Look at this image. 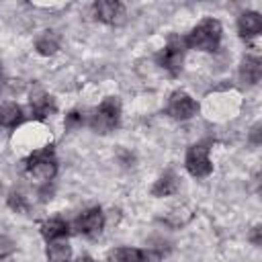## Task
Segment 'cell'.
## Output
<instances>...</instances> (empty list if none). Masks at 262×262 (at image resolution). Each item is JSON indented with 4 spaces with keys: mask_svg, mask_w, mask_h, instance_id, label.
Masks as SVG:
<instances>
[{
    "mask_svg": "<svg viewBox=\"0 0 262 262\" xmlns=\"http://www.w3.org/2000/svg\"><path fill=\"white\" fill-rule=\"evenodd\" d=\"M223 37V27L217 18L207 16L203 18L186 37L184 43L188 49H199V51H217L219 43Z\"/></svg>",
    "mask_w": 262,
    "mask_h": 262,
    "instance_id": "obj_1",
    "label": "cell"
},
{
    "mask_svg": "<svg viewBox=\"0 0 262 262\" xmlns=\"http://www.w3.org/2000/svg\"><path fill=\"white\" fill-rule=\"evenodd\" d=\"M119 119H121V102L117 96H108L94 108V113L88 119V125L94 133L106 135L119 125Z\"/></svg>",
    "mask_w": 262,
    "mask_h": 262,
    "instance_id": "obj_2",
    "label": "cell"
},
{
    "mask_svg": "<svg viewBox=\"0 0 262 262\" xmlns=\"http://www.w3.org/2000/svg\"><path fill=\"white\" fill-rule=\"evenodd\" d=\"M25 170L31 178L39 180V182H49L55 178L57 174V160L53 156V147L45 145L41 149H33V154L29 156Z\"/></svg>",
    "mask_w": 262,
    "mask_h": 262,
    "instance_id": "obj_3",
    "label": "cell"
},
{
    "mask_svg": "<svg viewBox=\"0 0 262 262\" xmlns=\"http://www.w3.org/2000/svg\"><path fill=\"white\" fill-rule=\"evenodd\" d=\"M186 43H184V37H178V35H172L166 43V47L156 55V61L160 68H164L166 72H170L172 76H178L180 70H182V63H184V53H186Z\"/></svg>",
    "mask_w": 262,
    "mask_h": 262,
    "instance_id": "obj_4",
    "label": "cell"
},
{
    "mask_svg": "<svg viewBox=\"0 0 262 262\" xmlns=\"http://www.w3.org/2000/svg\"><path fill=\"white\" fill-rule=\"evenodd\" d=\"M184 168L192 178H207L213 172V162L209 158V147L205 143H194L186 149Z\"/></svg>",
    "mask_w": 262,
    "mask_h": 262,
    "instance_id": "obj_5",
    "label": "cell"
},
{
    "mask_svg": "<svg viewBox=\"0 0 262 262\" xmlns=\"http://www.w3.org/2000/svg\"><path fill=\"white\" fill-rule=\"evenodd\" d=\"M166 113L176 119V121H188L192 117H196L199 113V102L184 90H174L168 98V106Z\"/></svg>",
    "mask_w": 262,
    "mask_h": 262,
    "instance_id": "obj_6",
    "label": "cell"
},
{
    "mask_svg": "<svg viewBox=\"0 0 262 262\" xmlns=\"http://www.w3.org/2000/svg\"><path fill=\"white\" fill-rule=\"evenodd\" d=\"M74 227L78 233L86 235V237H96L100 235L102 227H104V213L100 207H90L86 209L76 221H74Z\"/></svg>",
    "mask_w": 262,
    "mask_h": 262,
    "instance_id": "obj_7",
    "label": "cell"
},
{
    "mask_svg": "<svg viewBox=\"0 0 262 262\" xmlns=\"http://www.w3.org/2000/svg\"><path fill=\"white\" fill-rule=\"evenodd\" d=\"M94 18L104 25H119L125 18V6L117 0H98L92 6Z\"/></svg>",
    "mask_w": 262,
    "mask_h": 262,
    "instance_id": "obj_8",
    "label": "cell"
},
{
    "mask_svg": "<svg viewBox=\"0 0 262 262\" xmlns=\"http://www.w3.org/2000/svg\"><path fill=\"white\" fill-rule=\"evenodd\" d=\"M29 106L35 119H45L55 113V100L43 90V88H33L29 96Z\"/></svg>",
    "mask_w": 262,
    "mask_h": 262,
    "instance_id": "obj_9",
    "label": "cell"
},
{
    "mask_svg": "<svg viewBox=\"0 0 262 262\" xmlns=\"http://www.w3.org/2000/svg\"><path fill=\"white\" fill-rule=\"evenodd\" d=\"M262 31V16L256 10H246L237 16V33L244 39L256 37Z\"/></svg>",
    "mask_w": 262,
    "mask_h": 262,
    "instance_id": "obj_10",
    "label": "cell"
},
{
    "mask_svg": "<svg viewBox=\"0 0 262 262\" xmlns=\"http://www.w3.org/2000/svg\"><path fill=\"white\" fill-rule=\"evenodd\" d=\"M180 190V178L174 174V172H166L162 174L154 186H151V194L156 199H162V196H170V194H176Z\"/></svg>",
    "mask_w": 262,
    "mask_h": 262,
    "instance_id": "obj_11",
    "label": "cell"
},
{
    "mask_svg": "<svg viewBox=\"0 0 262 262\" xmlns=\"http://www.w3.org/2000/svg\"><path fill=\"white\" fill-rule=\"evenodd\" d=\"M239 78L246 84H258L262 78V61L256 55H246L239 63Z\"/></svg>",
    "mask_w": 262,
    "mask_h": 262,
    "instance_id": "obj_12",
    "label": "cell"
},
{
    "mask_svg": "<svg viewBox=\"0 0 262 262\" xmlns=\"http://www.w3.org/2000/svg\"><path fill=\"white\" fill-rule=\"evenodd\" d=\"M70 233V225L68 221H63L61 217H51L47 221L41 223V235L47 242H55V239H63Z\"/></svg>",
    "mask_w": 262,
    "mask_h": 262,
    "instance_id": "obj_13",
    "label": "cell"
},
{
    "mask_svg": "<svg viewBox=\"0 0 262 262\" xmlns=\"http://www.w3.org/2000/svg\"><path fill=\"white\" fill-rule=\"evenodd\" d=\"M23 119H25V111H23L20 104H16V102L0 104V127L14 129L23 123Z\"/></svg>",
    "mask_w": 262,
    "mask_h": 262,
    "instance_id": "obj_14",
    "label": "cell"
},
{
    "mask_svg": "<svg viewBox=\"0 0 262 262\" xmlns=\"http://www.w3.org/2000/svg\"><path fill=\"white\" fill-rule=\"evenodd\" d=\"M45 256H47L49 262H70L72 260V246L66 239L47 242Z\"/></svg>",
    "mask_w": 262,
    "mask_h": 262,
    "instance_id": "obj_15",
    "label": "cell"
},
{
    "mask_svg": "<svg viewBox=\"0 0 262 262\" xmlns=\"http://www.w3.org/2000/svg\"><path fill=\"white\" fill-rule=\"evenodd\" d=\"M108 262H139L141 258V250L139 248H131V246H121L108 252Z\"/></svg>",
    "mask_w": 262,
    "mask_h": 262,
    "instance_id": "obj_16",
    "label": "cell"
},
{
    "mask_svg": "<svg viewBox=\"0 0 262 262\" xmlns=\"http://www.w3.org/2000/svg\"><path fill=\"white\" fill-rule=\"evenodd\" d=\"M35 49H37V53H39V55H45V57H49V55L57 53V49H59V43H57L55 35H51V33H45V35H41V37L37 39V43H35Z\"/></svg>",
    "mask_w": 262,
    "mask_h": 262,
    "instance_id": "obj_17",
    "label": "cell"
},
{
    "mask_svg": "<svg viewBox=\"0 0 262 262\" xmlns=\"http://www.w3.org/2000/svg\"><path fill=\"white\" fill-rule=\"evenodd\" d=\"M6 205H8L14 213H27V211H29V203H27V199H25L20 192H16V190H12V192L8 194Z\"/></svg>",
    "mask_w": 262,
    "mask_h": 262,
    "instance_id": "obj_18",
    "label": "cell"
},
{
    "mask_svg": "<svg viewBox=\"0 0 262 262\" xmlns=\"http://www.w3.org/2000/svg\"><path fill=\"white\" fill-rule=\"evenodd\" d=\"M82 125H84V115H82L80 111H70V113L66 115L63 127H66L68 131H72V129H78V127H82Z\"/></svg>",
    "mask_w": 262,
    "mask_h": 262,
    "instance_id": "obj_19",
    "label": "cell"
},
{
    "mask_svg": "<svg viewBox=\"0 0 262 262\" xmlns=\"http://www.w3.org/2000/svg\"><path fill=\"white\" fill-rule=\"evenodd\" d=\"M139 262H162V254L156 250H141Z\"/></svg>",
    "mask_w": 262,
    "mask_h": 262,
    "instance_id": "obj_20",
    "label": "cell"
},
{
    "mask_svg": "<svg viewBox=\"0 0 262 262\" xmlns=\"http://www.w3.org/2000/svg\"><path fill=\"white\" fill-rule=\"evenodd\" d=\"M250 242L254 246H262V227L260 225H254L252 231H250Z\"/></svg>",
    "mask_w": 262,
    "mask_h": 262,
    "instance_id": "obj_21",
    "label": "cell"
},
{
    "mask_svg": "<svg viewBox=\"0 0 262 262\" xmlns=\"http://www.w3.org/2000/svg\"><path fill=\"white\" fill-rule=\"evenodd\" d=\"M250 141H252L254 145H260V141H262V137H260V123H256V125L252 127V131H250Z\"/></svg>",
    "mask_w": 262,
    "mask_h": 262,
    "instance_id": "obj_22",
    "label": "cell"
},
{
    "mask_svg": "<svg viewBox=\"0 0 262 262\" xmlns=\"http://www.w3.org/2000/svg\"><path fill=\"white\" fill-rule=\"evenodd\" d=\"M0 82H2V61H0Z\"/></svg>",
    "mask_w": 262,
    "mask_h": 262,
    "instance_id": "obj_23",
    "label": "cell"
},
{
    "mask_svg": "<svg viewBox=\"0 0 262 262\" xmlns=\"http://www.w3.org/2000/svg\"><path fill=\"white\" fill-rule=\"evenodd\" d=\"M0 190H2V182H0Z\"/></svg>",
    "mask_w": 262,
    "mask_h": 262,
    "instance_id": "obj_24",
    "label": "cell"
}]
</instances>
